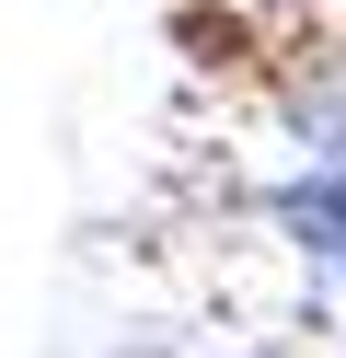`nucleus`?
Masks as SVG:
<instances>
[{
  "label": "nucleus",
  "mask_w": 346,
  "mask_h": 358,
  "mask_svg": "<svg viewBox=\"0 0 346 358\" xmlns=\"http://www.w3.org/2000/svg\"><path fill=\"white\" fill-rule=\"evenodd\" d=\"M185 35L231 70H277L289 93L346 70V0H185Z\"/></svg>",
  "instance_id": "obj_1"
},
{
  "label": "nucleus",
  "mask_w": 346,
  "mask_h": 358,
  "mask_svg": "<svg viewBox=\"0 0 346 358\" xmlns=\"http://www.w3.org/2000/svg\"><path fill=\"white\" fill-rule=\"evenodd\" d=\"M289 231H300V243H323V255H346V173H323V185H300V196H289Z\"/></svg>",
  "instance_id": "obj_2"
}]
</instances>
